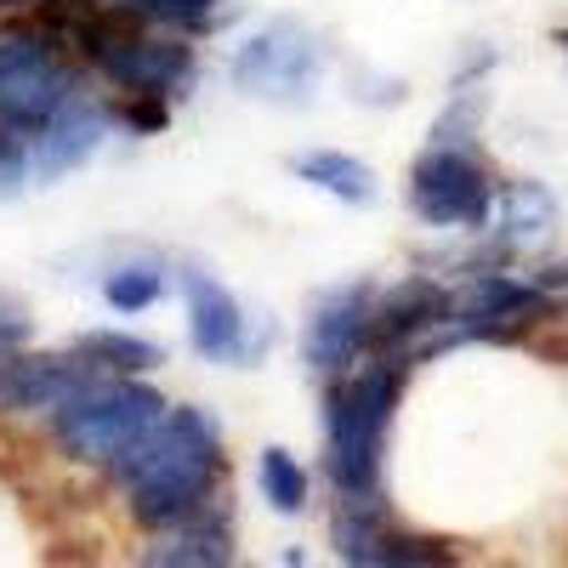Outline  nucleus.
Listing matches in <instances>:
<instances>
[{
  "instance_id": "f257e3e1",
  "label": "nucleus",
  "mask_w": 568,
  "mask_h": 568,
  "mask_svg": "<svg viewBox=\"0 0 568 568\" xmlns=\"http://www.w3.org/2000/svg\"><path fill=\"white\" fill-rule=\"evenodd\" d=\"M114 478L131 500V517L142 529H171L182 517H194L211 506L216 478H222V433L216 420L194 404H176L165 409L149 438H136L120 460H114Z\"/></svg>"
},
{
  "instance_id": "f03ea898",
  "label": "nucleus",
  "mask_w": 568,
  "mask_h": 568,
  "mask_svg": "<svg viewBox=\"0 0 568 568\" xmlns=\"http://www.w3.org/2000/svg\"><path fill=\"white\" fill-rule=\"evenodd\" d=\"M404 398V358L358 364L324 393V466L336 495H382L387 433Z\"/></svg>"
},
{
  "instance_id": "7ed1b4c3",
  "label": "nucleus",
  "mask_w": 568,
  "mask_h": 568,
  "mask_svg": "<svg viewBox=\"0 0 568 568\" xmlns=\"http://www.w3.org/2000/svg\"><path fill=\"white\" fill-rule=\"evenodd\" d=\"M165 415V398L136 382V375H91L52 409V438L63 455L85 466H114L136 438H149V426Z\"/></svg>"
},
{
  "instance_id": "20e7f679",
  "label": "nucleus",
  "mask_w": 568,
  "mask_h": 568,
  "mask_svg": "<svg viewBox=\"0 0 568 568\" xmlns=\"http://www.w3.org/2000/svg\"><path fill=\"white\" fill-rule=\"evenodd\" d=\"M329 69V45L302 23V18H267L227 63V80L256 103L273 109H302Z\"/></svg>"
},
{
  "instance_id": "39448f33",
  "label": "nucleus",
  "mask_w": 568,
  "mask_h": 568,
  "mask_svg": "<svg viewBox=\"0 0 568 568\" xmlns=\"http://www.w3.org/2000/svg\"><path fill=\"white\" fill-rule=\"evenodd\" d=\"M74 91H80V74L63 58V40L34 34V29L0 34V125L34 136Z\"/></svg>"
},
{
  "instance_id": "423d86ee",
  "label": "nucleus",
  "mask_w": 568,
  "mask_h": 568,
  "mask_svg": "<svg viewBox=\"0 0 568 568\" xmlns=\"http://www.w3.org/2000/svg\"><path fill=\"white\" fill-rule=\"evenodd\" d=\"M409 211L438 233H484L495 222V182L471 149L433 142L409 165Z\"/></svg>"
},
{
  "instance_id": "0eeeda50",
  "label": "nucleus",
  "mask_w": 568,
  "mask_h": 568,
  "mask_svg": "<svg viewBox=\"0 0 568 568\" xmlns=\"http://www.w3.org/2000/svg\"><path fill=\"white\" fill-rule=\"evenodd\" d=\"M80 45L85 58L103 69V80L114 91H154V98H171L194 80V45L187 34H125L114 23H80Z\"/></svg>"
},
{
  "instance_id": "6e6552de",
  "label": "nucleus",
  "mask_w": 568,
  "mask_h": 568,
  "mask_svg": "<svg viewBox=\"0 0 568 568\" xmlns=\"http://www.w3.org/2000/svg\"><path fill=\"white\" fill-rule=\"evenodd\" d=\"M182 284V302H187V342L205 364H256L267 353V329L256 336L240 296L205 267H182L176 273Z\"/></svg>"
},
{
  "instance_id": "1a4fd4ad",
  "label": "nucleus",
  "mask_w": 568,
  "mask_h": 568,
  "mask_svg": "<svg viewBox=\"0 0 568 568\" xmlns=\"http://www.w3.org/2000/svg\"><path fill=\"white\" fill-rule=\"evenodd\" d=\"M369 347H375V291L369 284L324 291L307 313V329H302V358L336 382V375H347L369 358Z\"/></svg>"
},
{
  "instance_id": "9d476101",
  "label": "nucleus",
  "mask_w": 568,
  "mask_h": 568,
  "mask_svg": "<svg viewBox=\"0 0 568 568\" xmlns=\"http://www.w3.org/2000/svg\"><path fill=\"white\" fill-rule=\"evenodd\" d=\"M551 307V291L535 278H511L506 267H471L466 291L455 296V324L466 342H517Z\"/></svg>"
},
{
  "instance_id": "9b49d317",
  "label": "nucleus",
  "mask_w": 568,
  "mask_h": 568,
  "mask_svg": "<svg viewBox=\"0 0 568 568\" xmlns=\"http://www.w3.org/2000/svg\"><path fill=\"white\" fill-rule=\"evenodd\" d=\"M114 131V114L91 98H74L45 120L34 136H29V165H34V182H58L69 171H80L91 154L103 149V136Z\"/></svg>"
},
{
  "instance_id": "f8f14e48",
  "label": "nucleus",
  "mask_w": 568,
  "mask_h": 568,
  "mask_svg": "<svg viewBox=\"0 0 568 568\" xmlns=\"http://www.w3.org/2000/svg\"><path fill=\"white\" fill-rule=\"evenodd\" d=\"M91 369L80 353H7L0 358V409H45L52 415L74 387L91 382Z\"/></svg>"
},
{
  "instance_id": "ddd939ff",
  "label": "nucleus",
  "mask_w": 568,
  "mask_h": 568,
  "mask_svg": "<svg viewBox=\"0 0 568 568\" xmlns=\"http://www.w3.org/2000/svg\"><path fill=\"white\" fill-rule=\"evenodd\" d=\"M455 318V296L438 278H404L387 302H375V347L409 364V353Z\"/></svg>"
},
{
  "instance_id": "4468645a",
  "label": "nucleus",
  "mask_w": 568,
  "mask_h": 568,
  "mask_svg": "<svg viewBox=\"0 0 568 568\" xmlns=\"http://www.w3.org/2000/svg\"><path fill=\"white\" fill-rule=\"evenodd\" d=\"M393 517L382 495H342V511L329 524V540H336L342 562H393Z\"/></svg>"
},
{
  "instance_id": "2eb2a0df",
  "label": "nucleus",
  "mask_w": 568,
  "mask_h": 568,
  "mask_svg": "<svg viewBox=\"0 0 568 568\" xmlns=\"http://www.w3.org/2000/svg\"><path fill=\"white\" fill-rule=\"evenodd\" d=\"M142 557L171 562V568H222V562H233V529H227V517H216L205 506L194 517H182V524L160 529V546H149Z\"/></svg>"
},
{
  "instance_id": "dca6fc26",
  "label": "nucleus",
  "mask_w": 568,
  "mask_h": 568,
  "mask_svg": "<svg viewBox=\"0 0 568 568\" xmlns=\"http://www.w3.org/2000/svg\"><path fill=\"white\" fill-rule=\"evenodd\" d=\"M551 227H557V200L546 182L535 176L495 182V240L500 245H535Z\"/></svg>"
},
{
  "instance_id": "f3484780",
  "label": "nucleus",
  "mask_w": 568,
  "mask_h": 568,
  "mask_svg": "<svg viewBox=\"0 0 568 568\" xmlns=\"http://www.w3.org/2000/svg\"><path fill=\"white\" fill-rule=\"evenodd\" d=\"M291 176L318 187V194H329V200H342V205H375V194H382V187H375V171L364 160L342 154V149H302V154H291Z\"/></svg>"
},
{
  "instance_id": "a211bd4d",
  "label": "nucleus",
  "mask_w": 568,
  "mask_h": 568,
  "mask_svg": "<svg viewBox=\"0 0 568 568\" xmlns=\"http://www.w3.org/2000/svg\"><path fill=\"white\" fill-rule=\"evenodd\" d=\"M74 353L98 375H149L165 358L149 336H131V329H85L74 336Z\"/></svg>"
},
{
  "instance_id": "6ab92c4d",
  "label": "nucleus",
  "mask_w": 568,
  "mask_h": 568,
  "mask_svg": "<svg viewBox=\"0 0 568 568\" xmlns=\"http://www.w3.org/2000/svg\"><path fill=\"white\" fill-rule=\"evenodd\" d=\"M256 489H262V500H267L278 517L307 511V495H313L307 466H302L291 449H284V444H267V449L256 455Z\"/></svg>"
},
{
  "instance_id": "aec40b11",
  "label": "nucleus",
  "mask_w": 568,
  "mask_h": 568,
  "mask_svg": "<svg viewBox=\"0 0 568 568\" xmlns=\"http://www.w3.org/2000/svg\"><path fill=\"white\" fill-rule=\"evenodd\" d=\"M160 296H165V267L160 262H120V267L103 273V302L114 313H125V318L149 313Z\"/></svg>"
},
{
  "instance_id": "412c9836",
  "label": "nucleus",
  "mask_w": 568,
  "mask_h": 568,
  "mask_svg": "<svg viewBox=\"0 0 568 568\" xmlns=\"http://www.w3.org/2000/svg\"><path fill=\"white\" fill-rule=\"evenodd\" d=\"M484 114H489V91L471 80V85H455V98L444 103V114L433 120V142H449V149H471L484 131Z\"/></svg>"
},
{
  "instance_id": "4be33fe9",
  "label": "nucleus",
  "mask_w": 568,
  "mask_h": 568,
  "mask_svg": "<svg viewBox=\"0 0 568 568\" xmlns=\"http://www.w3.org/2000/svg\"><path fill=\"white\" fill-rule=\"evenodd\" d=\"M120 12L142 18V23H160L171 34H205L216 18V0H120Z\"/></svg>"
},
{
  "instance_id": "5701e85b",
  "label": "nucleus",
  "mask_w": 568,
  "mask_h": 568,
  "mask_svg": "<svg viewBox=\"0 0 568 568\" xmlns=\"http://www.w3.org/2000/svg\"><path fill=\"white\" fill-rule=\"evenodd\" d=\"M34 182V165H29V136L0 125V200H18L23 187Z\"/></svg>"
},
{
  "instance_id": "b1692460",
  "label": "nucleus",
  "mask_w": 568,
  "mask_h": 568,
  "mask_svg": "<svg viewBox=\"0 0 568 568\" xmlns=\"http://www.w3.org/2000/svg\"><path fill=\"white\" fill-rule=\"evenodd\" d=\"M29 336H34V324H29L18 307H7V302H0V358H7V353H18V347H29Z\"/></svg>"
},
{
  "instance_id": "393cba45",
  "label": "nucleus",
  "mask_w": 568,
  "mask_h": 568,
  "mask_svg": "<svg viewBox=\"0 0 568 568\" xmlns=\"http://www.w3.org/2000/svg\"><path fill=\"white\" fill-rule=\"evenodd\" d=\"M0 7H29V0H0Z\"/></svg>"
}]
</instances>
